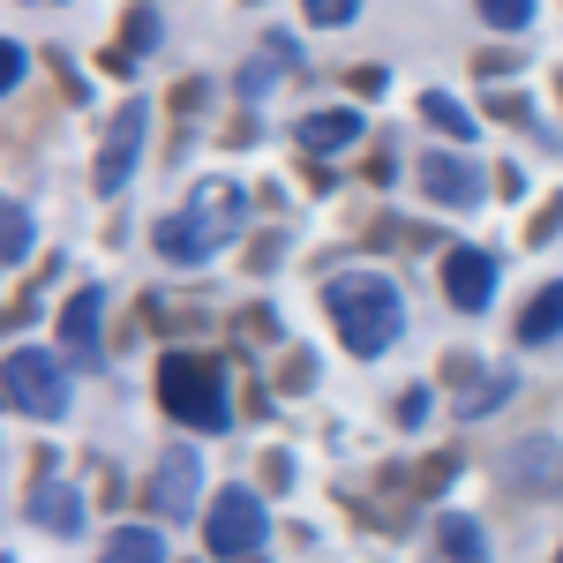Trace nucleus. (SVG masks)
Listing matches in <instances>:
<instances>
[{
  "label": "nucleus",
  "mask_w": 563,
  "mask_h": 563,
  "mask_svg": "<svg viewBox=\"0 0 563 563\" xmlns=\"http://www.w3.org/2000/svg\"><path fill=\"white\" fill-rule=\"evenodd\" d=\"M256 541H263L256 488H218V496H211V556L249 563V556H256Z\"/></svg>",
  "instance_id": "nucleus-4"
},
{
  "label": "nucleus",
  "mask_w": 563,
  "mask_h": 563,
  "mask_svg": "<svg viewBox=\"0 0 563 563\" xmlns=\"http://www.w3.org/2000/svg\"><path fill=\"white\" fill-rule=\"evenodd\" d=\"M23 60H31V53H23V45H0V84H8V90L23 84Z\"/></svg>",
  "instance_id": "nucleus-23"
},
{
  "label": "nucleus",
  "mask_w": 563,
  "mask_h": 563,
  "mask_svg": "<svg viewBox=\"0 0 563 563\" xmlns=\"http://www.w3.org/2000/svg\"><path fill=\"white\" fill-rule=\"evenodd\" d=\"M443 301L481 316V308L496 301V256H488V249H451V256H443Z\"/></svg>",
  "instance_id": "nucleus-7"
},
{
  "label": "nucleus",
  "mask_w": 563,
  "mask_h": 563,
  "mask_svg": "<svg viewBox=\"0 0 563 563\" xmlns=\"http://www.w3.org/2000/svg\"><path fill=\"white\" fill-rule=\"evenodd\" d=\"M135 45H158V15H151V8L129 15V45H121V53H135Z\"/></svg>",
  "instance_id": "nucleus-22"
},
{
  "label": "nucleus",
  "mask_w": 563,
  "mask_h": 563,
  "mask_svg": "<svg viewBox=\"0 0 563 563\" xmlns=\"http://www.w3.org/2000/svg\"><path fill=\"white\" fill-rule=\"evenodd\" d=\"M435 541H443V556H451V563H481V556H488V549H481V526L459 519V511L435 519Z\"/></svg>",
  "instance_id": "nucleus-16"
},
{
  "label": "nucleus",
  "mask_w": 563,
  "mask_h": 563,
  "mask_svg": "<svg viewBox=\"0 0 563 563\" xmlns=\"http://www.w3.org/2000/svg\"><path fill=\"white\" fill-rule=\"evenodd\" d=\"M143 121H151V106L143 98H129L113 121H106V143H98V196H121L129 188V174H135V151H143Z\"/></svg>",
  "instance_id": "nucleus-5"
},
{
  "label": "nucleus",
  "mask_w": 563,
  "mask_h": 563,
  "mask_svg": "<svg viewBox=\"0 0 563 563\" xmlns=\"http://www.w3.org/2000/svg\"><path fill=\"white\" fill-rule=\"evenodd\" d=\"M31 526L76 541V533H84V496H76V481H38V488H31Z\"/></svg>",
  "instance_id": "nucleus-10"
},
{
  "label": "nucleus",
  "mask_w": 563,
  "mask_h": 563,
  "mask_svg": "<svg viewBox=\"0 0 563 563\" xmlns=\"http://www.w3.org/2000/svg\"><path fill=\"white\" fill-rule=\"evenodd\" d=\"M98 563H166V541L151 526H121V533H106Z\"/></svg>",
  "instance_id": "nucleus-15"
},
{
  "label": "nucleus",
  "mask_w": 563,
  "mask_h": 563,
  "mask_svg": "<svg viewBox=\"0 0 563 563\" xmlns=\"http://www.w3.org/2000/svg\"><path fill=\"white\" fill-rule=\"evenodd\" d=\"M196 481H203V466H196L188 443L158 451V466H151V511H158V519H188V511H196Z\"/></svg>",
  "instance_id": "nucleus-6"
},
{
  "label": "nucleus",
  "mask_w": 563,
  "mask_h": 563,
  "mask_svg": "<svg viewBox=\"0 0 563 563\" xmlns=\"http://www.w3.org/2000/svg\"><path fill=\"white\" fill-rule=\"evenodd\" d=\"M8 406L23 421H60L68 413V361H53L38 346H15L8 353Z\"/></svg>",
  "instance_id": "nucleus-3"
},
{
  "label": "nucleus",
  "mask_w": 563,
  "mask_h": 563,
  "mask_svg": "<svg viewBox=\"0 0 563 563\" xmlns=\"http://www.w3.org/2000/svg\"><path fill=\"white\" fill-rule=\"evenodd\" d=\"M451 368H474V353H451ZM496 398H511V376H488V384H481L474 398H466V413H488Z\"/></svg>",
  "instance_id": "nucleus-20"
},
{
  "label": "nucleus",
  "mask_w": 563,
  "mask_h": 563,
  "mask_svg": "<svg viewBox=\"0 0 563 563\" xmlns=\"http://www.w3.org/2000/svg\"><path fill=\"white\" fill-rule=\"evenodd\" d=\"M353 143H361V113H346V106L308 113V121H301V151H316V158H323V151L339 158V151H353Z\"/></svg>",
  "instance_id": "nucleus-13"
},
{
  "label": "nucleus",
  "mask_w": 563,
  "mask_h": 563,
  "mask_svg": "<svg viewBox=\"0 0 563 563\" xmlns=\"http://www.w3.org/2000/svg\"><path fill=\"white\" fill-rule=\"evenodd\" d=\"M504 481H519L526 496H563V443L533 435V443H511L504 459Z\"/></svg>",
  "instance_id": "nucleus-8"
},
{
  "label": "nucleus",
  "mask_w": 563,
  "mask_h": 563,
  "mask_svg": "<svg viewBox=\"0 0 563 563\" xmlns=\"http://www.w3.org/2000/svg\"><path fill=\"white\" fill-rule=\"evenodd\" d=\"M323 308H331V323H339L346 353H361V361H376V353L406 331L398 286H390V278H376V271H339V278L323 286Z\"/></svg>",
  "instance_id": "nucleus-1"
},
{
  "label": "nucleus",
  "mask_w": 563,
  "mask_h": 563,
  "mask_svg": "<svg viewBox=\"0 0 563 563\" xmlns=\"http://www.w3.org/2000/svg\"><path fill=\"white\" fill-rule=\"evenodd\" d=\"M158 406L188 429H225L233 421L225 413V368L211 353H166L158 361Z\"/></svg>",
  "instance_id": "nucleus-2"
},
{
  "label": "nucleus",
  "mask_w": 563,
  "mask_h": 563,
  "mask_svg": "<svg viewBox=\"0 0 563 563\" xmlns=\"http://www.w3.org/2000/svg\"><path fill=\"white\" fill-rule=\"evenodd\" d=\"M421 188H429L435 203H451V211H474L481 196V166L474 158H451V151H435V158H421Z\"/></svg>",
  "instance_id": "nucleus-9"
},
{
  "label": "nucleus",
  "mask_w": 563,
  "mask_h": 563,
  "mask_svg": "<svg viewBox=\"0 0 563 563\" xmlns=\"http://www.w3.org/2000/svg\"><path fill=\"white\" fill-rule=\"evenodd\" d=\"M481 23H496V31H526L533 23V0H474Z\"/></svg>",
  "instance_id": "nucleus-19"
},
{
  "label": "nucleus",
  "mask_w": 563,
  "mask_h": 563,
  "mask_svg": "<svg viewBox=\"0 0 563 563\" xmlns=\"http://www.w3.org/2000/svg\"><path fill=\"white\" fill-rule=\"evenodd\" d=\"M421 121H429V129H443V135H451V143H466V135L481 129L474 113H466L459 98H443V90H429V98H421Z\"/></svg>",
  "instance_id": "nucleus-17"
},
{
  "label": "nucleus",
  "mask_w": 563,
  "mask_h": 563,
  "mask_svg": "<svg viewBox=\"0 0 563 563\" xmlns=\"http://www.w3.org/2000/svg\"><path fill=\"white\" fill-rule=\"evenodd\" d=\"M0 256H8V263L31 256V211H23V203H8V211H0Z\"/></svg>",
  "instance_id": "nucleus-18"
},
{
  "label": "nucleus",
  "mask_w": 563,
  "mask_h": 563,
  "mask_svg": "<svg viewBox=\"0 0 563 563\" xmlns=\"http://www.w3.org/2000/svg\"><path fill=\"white\" fill-rule=\"evenodd\" d=\"M308 23H323V31H346L353 15H361V0H301Z\"/></svg>",
  "instance_id": "nucleus-21"
},
{
  "label": "nucleus",
  "mask_w": 563,
  "mask_h": 563,
  "mask_svg": "<svg viewBox=\"0 0 563 563\" xmlns=\"http://www.w3.org/2000/svg\"><path fill=\"white\" fill-rule=\"evenodd\" d=\"M98 323H106V294L98 286L68 294V308H60V346H68V361H90L98 353Z\"/></svg>",
  "instance_id": "nucleus-11"
},
{
  "label": "nucleus",
  "mask_w": 563,
  "mask_h": 563,
  "mask_svg": "<svg viewBox=\"0 0 563 563\" xmlns=\"http://www.w3.org/2000/svg\"><path fill=\"white\" fill-rule=\"evenodd\" d=\"M556 563H563V556H556Z\"/></svg>",
  "instance_id": "nucleus-24"
},
{
  "label": "nucleus",
  "mask_w": 563,
  "mask_h": 563,
  "mask_svg": "<svg viewBox=\"0 0 563 563\" xmlns=\"http://www.w3.org/2000/svg\"><path fill=\"white\" fill-rule=\"evenodd\" d=\"M556 331H563V278H556V286H541V294L526 301V316H519V339H526V346H549Z\"/></svg>",
  "instance_id": "nucleus-14"
},
{
  "label": "nucleus",
  "mask_w": 563,
  "mask_h": 563,
  "mask_svg": "<svg viewBox=\"0 0 563 563\" xmlns=\"http://www.w3.org/2000/svg\"><path fill=\"white\" fill-rule=\"evenodd\" d=\"M151 241H158V256L166 263H180V271H188V263H211V225H203V218L196 211H180V218H158V233H151Z\"/></svg>",
  "instance_id": "nucleus-12"
}]
</instances>
